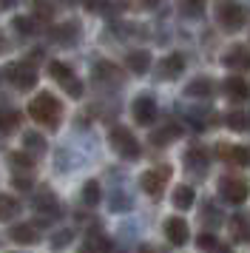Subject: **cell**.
I'll use <instances>...</instances> for the list:
<instances>
[{
    "mask_svg": "<svg viewBox=\"0 0 250 253\" xmlns=\"http://www.w3.org/2000/svg\"><path fill=\"white\" fill-rule=\"evenodd\" d=\"M227 128L230 131H250V111H230L227 114Z\"/></svg>",
    "mask_w": 250,
    "mask_h": 253,
    "instance_id": "cb8c5ba5",
    "label": "cell"
},
{
    "mask_svg": "<svg viewBox=\"0 0 250 253\" xmlns=\"http://www.w3.org/2000/svg\"><path fill=\"white\" fill-rule=\"evenodd\" d=\"M20 126V111L14 108H0V134H9Z\"/></svg>",
    "mask_w": 250,
    "mask_h": 253,
    "instance_id": "7402d4cb",
    "label": "cell"
},
{
    "mask_svg": "<svg viewBox=\"0 0 250 253\" xmlns=\"http://www.w3.org/2000/svg\"><path fill=\"white\" fill-rule=\"evenodd\" d=\"M80 253H94V251H88V248H83V251H80Z\"/></svg>",
    "mask_w": 250,
    "mask_h": 253,
    "instance_id": "b9f144b4",
    "label": "cell"
},
{
    "mask_svg": "<svg viewBox=\"0 0 250 253\" xmlns=\"http://www.w3.org/2000/svg\"><path fill=\"white\" fill-rule=\"evenodd\" d=\"M125 66L134 71V74H145L148 66H151V54H148V51H131V54L125 57Z\"/></svg>",
    "mask_w": 250,
    "mask_h": 253,
    "instance_id": "ac0fdd59",
    "label": "cell"
},
{
    "mask_svg": "<svg viewBox=\"0 0 250 253\" xmlns=\"http://www.w3.org/2000/svg\"><path fill=\"white\" fill-rule=\"evenodd\" d=\"M3 51H6V37L0 35V54H3Z\"/></svg>",
    "mask_w": 250,
    "mask_h": 253,
    "instance_id": "ab89813d",
    "label": "cell"
},
{
    "mask_svg": "<svg viewBox=\"0 0 250 253\" xmlns=\"http://www.w3.org/2000/svg\"><path fill=\"white\" fill-rule=\"evenodd\" d=\"M34 205H37V211L45 213V216H60V202L54 199V194H40L34 199Z\"/></svg>",
    "mask_w": 250,
    "mask_h": 253,
    "instance_id": "44dd1931",
    "label": "cell"
},
{
    "mask_svg": "<svg viewBox=\"0 0 250 253\" xmlns=\"http://www.w3.org/2000/svg\"><path fill=\"white\" fill-rule=\"evenodd\" d=\"M9 162L14 165V171H17V176H20L23 171H34V160L29 157V154H23V151H14V154H9Z\"/></svg>",
    "mask_w": 250,
    "mask_h": 253,
    "instance_id": "d4e9b609",
    "label": "cell"
},
{
    "mask_svg": "<svg viewBox=\"0 0 250 253\" xmlns=\"http://www.w3.org/2000/svg\"><path fill=\"white\" fill-rule=\"evenodd\" d=\"M168 179H170V168L168 165H159L154 171L142 173V176H139V185H142V191H145L148 196H162V188H165Z\"/></svg>",
    "mask_w": 250,
    "mask_h": 253,
    "instance_id": "52a82bcc",
    "label": "cell"
},
{
    "mask_svg": "<svg viewBox=\"0 0 250 253\" xmlns=\"http://www.w3.org/2000/svg\"><path fill=\"white\" fill-rule=\"evenodd\" d=\"M139 3H142L145 9H154V6H159V3H162V0H139Z\"/></svg>",
    "mask_w": 250,
    "mask_h": 253,
    "instance_id": "74e56055",
    "label": "cell"
},
{
    "mask_svg": "<svg viewBox=\"0 0 250 253\" xmlns=\"http://www.w3.org/2000/svg\"><path fill=\"white\" fill-rule=\"evenodd\" d=\"M6 77L20 91H29V88L37 85V71H34V66H26V63H11L9 69H6Z\"/></svg>",
    "mask_w": 250,
    "mask_h": 253,
    "instance_id": "8992f818",
    "label": "cell"
},
{
    "mask_svg": "<svg viewBox=\"0 0 250 253\" xmlns=\"http://www.w3.org/2000/svg\"><path fill=\"white\" fill-rule=\"evenodd\" d=\"M14 6V0H0V12H6V9H11Z\"/></svg>",
    "mask_w": 250,
    "mask_h": 253,
    "instance_id": "f35d334b",
    "label": "cell"
},
{
    "mask_svg": "<svg viewBox=\"0 0 250 253\" xmlns=\"http://www.w3.org/2000/svg\"><path fill=\"white\" fill-rule=\"evenodd\" d=\"M182 137V126L179 123H165L162 128H157L154 134H151V142L154 145H168V142H173V139Z\"/></svg>",
    "mask_w": 250,
    "mask_h": 253,
    "instance_id": "5bb4252c",
    "label": "cell"
},
{
    "mask_svg": "<svg viewBox=\"0 0 250 253\" xmlns=\"http://www.w3.org/2000/svg\"><path fill=\"white\" fill-rule=\"evenodd\" d=\"M111 211H117V213H125V211H131V199H128L125 194H120V191H117V194L111 196Z\"/></svg>",
    "mask_w": 250,
    "mask_h": 253,
    "instance_id": "4dcf8cb0",
    "label": "cell"
},
{
    "mask_svg": "<svg viewBox=\"0 0 250 253\" xmlns=\"http://www.w3.org/2000/svg\"><path fill=\"white\" fill-rule=\"evenodd\" d=\"M14 26H17V32H20V35H34V32H37V23H34L32 17H14Z\"/></svg>",
    "mask_w": 250,
    "mask_h": 253,
    "instance_id": "836d02e7",
    "label": "cell"
},
{
    "mask_svg": "<svg viewBox=\"0 0 250 253\" xmlns=\"http://www.w3.org/2000/svg\"><path fill=\"white\" fill-rule=\"evenodd\" d=\"M131 114L139 126H151L154 120H157V103H154V97H148V94H139L131 105Z\"/></svg>",
    "mask_w": 250,
    "mask_h": 253,
    "instance_id": "ba28073f",
    "label": "cell"
},
{
    "mask_svg": "<svg viewBox=\"0 0 250 253\" xmlns=\"http://www.w3.org/2000/svg\"><path fill=\"white\" fill-rule=\"evenodd\" d=\"M210 222H213V225H219V222H222V213H219V208H205V225H210Z\"/></svg>",
    "mask_w": 250,
    "mask_h": 253,
    "instance_id": "e575fe53",
    "label": "cell"
},
{
    "mask_svg": "<svg viewBox=\"0 0 250 253\" xmlns=\"http://www.w3.org/2000/svg\"><path fill=\"white\" fill-rule=\"evenodd\" d=\"M196 245H199L202 251H219V253H227V248H222V245H219V239H216V236H210V233H202V236L196 239Z\"/></svg>",
    "mask_w": 250,
    "mask_h": 253,
    "instance_id": "f546056e",
    "label": "cell"
},
{
    "mask_svg": "<svg viewBox=\"0 0 250 253\" xmlns=\"http://www.w3.org/2000/svg\"><path fill=\"white\" fill-rule=\"evenodd\" d=\"M17 211H20V202H17L14 196L0 194V219H3V222H6V219H11Z\"/></svg>",
    "mask_w": 250,
    "mask_h": 253,
    "instance_id": "4316f807",
    "label": "cell"
},
{
    "mask_svg": "<svg viewBox=\"0 0 250 253\" xmlns=\"http://www.w3.org/2000/svg\"><path fill=\"white\" fill-rule=\"evenodd\" d=\"M29 114H32V120H37L40 126L57 128L60 126V120H63V103L57 100L54 94L40 91L32 100V105H29Z\"/></svg>",
    "mask_w": 250,
    "mask_h": 253,
    "instance_id": "6da1fadb",
    "label": "cell"
},
{
    "mask_svg": "<svg viewBox=\"0 0 250 253\" xmlns=\"http://www.w3.org/2000/svg\"><path fill=\"white\" fill-rule=\"evenodd\" d=\"M219 23L225 32H236L245 26V9L239 6L236 0H222L219 3Z\"/></svg>",
    "mask_w": 250,
    "mask_h": 253,
    "instance_id": "5b68a950",
    "label": "cell"
},
{
    "mask_svg": "<svg viewBox=\"0 0 250 253\" xmlns=\"http://www.w3.org/2000/svg\"><path fill=\"white\" fill-rule=\"evenodd\" d=\"M182 71H185V57L182 54H170L159 63V77L162 80H176Z\"/></svg>",
    "mask_w": 250,
    "mask_h": 253,
    "instance_id": "4fadbf2b",
    "label": "cell"
},
{
    "mask_svg": "<svg viewBox=\"0 0 250 253\" xmlns=\"http://www.w3.org/2000/svg\"><path fill=\"white\" fill-rule=\"evenodd\" d=\"M227 69H236V71H250V48L245 46H233L225 51V57H222Z\"/></svg>",
    "mask_w": 250,
    "mask_h": 253,
    "instance_id": "30bf717a",
    "label": "cell"
},
{
    "mask_svg": "<svg viewBox=\"0 0 250 253\" xmlns=\"http://www.w3.org/2000/svg\"><path fill=\"white\" fill-rule=\"evenodd\" d=\"M216 154L225 162H230V165H248L250 162V151L245 145H219Z\"/></svg>",
    "mask_w": 250,
    "mask_h": 253,
    "instance_id": "7c38bea8",
    "label": "cell"
},
{
    "mask_svg": "<svg viewBox=\"0 0 250 253\" xmlns=\"http://www.w3.org/2000/svg\"><path fill=\"white\" fill-rule=\"evenodd\" d=\"M227 228H230V239H233V242H248L250 239V222H248V216H242V213L230 216Z\"/></svg>",
    "mask_w": 250,
    "mask_h": 253,
    "instance_id": "9a60e30c",
    "label": "cell"
},
{
    "mask_svg": "<svg viewBox=\"0 0 250 253\" xmlns=\"http://www.w3.org/2000/svg\"><path fill=\"white\" fill-rule=\"evenodd\" d=\"M165 236H168V242L170 245H176V248H182L185 242H188V222L182 216H170V219H165Z\"/></svg>",
    "mask_w": 250,
    "mask_h": 253,
    "instance_id": "9c48e42d",
    "label": "cell"
},
{
    "mask_svg": "<svg viewBox=\"0 0 250 253\" xmlns=\"http://www.w3.org/2000/svg\"><path fill=\"white\" fill-rule=\"evenodd\" d=\"M23 145H26V151H32V154H43L45 151V139L40 137V134H32V131H29V134L23 137Z\"/></svg>",
    "mask_w": 250,
    "mask_h": 253,
    "instance_id": "f1b7e54d",
    "label": "cell"
},
{
    "mask_svg": "<svg viewBox=\"0 0 250 253\" xmlns=\"http://www.w3.org/2000/svg\"><path fill=\"white\" fill-rule=\"evenodd\" d=\"M179 3V12L185 17H202L205 14V0H176Z\"/></svg>",
    "mask_w": 250,
    "mask_h": 253,
    "instance_id": "83f0119b",
    "label": "cell"
},
{
    "mask_svg": "<svg viewBox=\"0 0 250 253\" xmlns=\"http://www.w3.org/2000/svg\"><path fill=\"white\" fill-rule=\"evenodd\" d=\"M193 199H196V194H193L191 185H179V188L173 191V205L179 208V211H188V208L193 205Z\"/></svg>",
    "mask_w": 250,
    "mask_h": 253,
    "instance_id": "603a6c76",
    "label": "cell"
},
{
    "mask_svg": "<svg viewBox=\"0 0 250 253\" xmlns=\"http://www.w3.org/2000/svg\"><path fill=\"white\" fill-rule=\"evenodd\" d=\"M219 194L225 196L230 205H242L250 194V185L242 176H222L219 179Z\"/></svg>",
    "mask_w": 250,
    "mask_h": 253,
    "instance_id": "277c9868",
    "label": "cell"
},
{
    "mask_svg": "<svg viewBox=\"0 0 250 253\" xmlns=\"http://www.w3.org/2000/svg\"><path fill=\"white\" fill-rule=\"evenodd\" d=\"M11 239L20 242V245H34L37 242V230H34L32 222H23V225H14L11 228Z\"/></svg>",
    "mask_w": 250,
    "mask_h": 253,
    "instance_id": "d6986e66",
    "label": "cell"
},
{
    "mask_svg": "<svg viewBox=\"0 0 250 253\" xmlns=\"http://www.w3.org/2000/svg\"><path fill=\"white\" fill-rule=\"evenodd\" d=\"M48 74H51V77H54L63 88H66V94H71V97H80V94H83V83L74 77V71L68 69L66 63L51 60V63H48Z\"/></svg>",
    "mask_w": 250,
    "mask_h": 253,
    "instance_id": "3957f363",
    "label": "cell"
},
{
    "mask_svg": "<svg viewBox=\"0 0 250 253\" xmlns=\"http://www.w3.org/2000/svg\"><path fill=\"white\" fill-rule=\"evenodd\" d=\"M63 3H66V6H71V3H77V0H63Z\"/></svg>",
    "mask_w": 250,
    "mask_h": 253,
    "instance_id": "60d3db41",
    "label": "cell"
},
{
    "mask_svg": "<svg viewBox=\"0 0 250 253\" xmlns=\"http://www.w3.org/2000/svg\"><path fill=\"white\" fill-rule=\"evenodd\" d=\"M210 162V157H208V151L199 148V145H193V148L185 151V165L188 168H196V171H205V165Z\"/></svg>",
    "mask_w": 250,
    "mask_h": 253,
    "instance_id": "e0dca14e",
    "label": "cell"
},
{
    "mask_svg": "<svg viewBox=\"0 0 250 253\" xmlns=\"http://www.w3.org/2000/svg\"><path fill=\"white\" fill-rule=\"evenodd\" d=\"M139 253H165V251H159L157 245H142V248H139Z\"/></svg>",
    "mask_w": 250,
    "mask_h": 253,
    "instance_id": "8d00e7d4",
    "label": "cell"
},
{
    "mask_svg": "<svg viewBox=\"0 0 250 253\" xmlns=\"http://www.w3.org/2000/svg\"><path fill=\"white\" fill-rule=\"evenodd\" d=\"M185 94H188V97H210V94H213V80H208V77H196V80L188 83Z\"/></svg>",
    "mask_w": 250,
    "mask_h": 253,
    "instance_id": "ffe728a7",
    "label": "cell"
},
{
    "mask_svg": "<svg viewBox=\"0 0 250 253\" xmlns=\"http://www.w3.org/2000/svg\"><path fill=\"white\" fill-rule=\"evenodd\" d=\"M225 94L230 97V100H236V103H245V100H250V80L239 77V74L227 77V80H225Z\"/></svg>",
    "mask_w": 250,
    "mask_h": 253,
    "instance_id": "8fae6325",
    "label": "cell"
},
{
    "mask_svg": "<svg viewBox=\"0 0 250 253\" xmlns=\"http://www.w3.org/2000/svg\"><path fill=\"white\" fill-rule=\"evenodd\" d=\"M83 202L88 208L100 205V182H97V179H88V182L83 185Z\"/></svg>",
    "mask_w": 250,
    "mask_h": 253,
    "instance_id": "484cf974",
    "label": "cell"
},
{
    "mask_svg": "<svg viewBox=\"0 0 250 253\" xmlns=\"http://www.w3.org/2000/svg\"><path fill=\"white\" fill-rule=\"evenodd\" d=\"M94 80L97 83H120V69L114 63H108V60L94 63Z\"/></svg>",
    "mask_w": 250,
    "mask_h": 253,
    "instance_id": "2e32d148",
    "label": "cell"
},
{
    "mask_svg": "<svg viewBox=\"0 0 250 253\" xmlns=\"http://www.w3.org/2000/svg\"><path fill=\"white\" fill-rule=\"evenodd\" d=\"M34 6H37V12L43 14V17H51V12H54V9H51L45 0H34Z\"/></svg>",
    "mask_w": 250,
    "mask_h": 253,
    "instance_id": "d590c367",
    "label": "cell"
},
{
    "mask_svg": "<svg viewBox=\"0 0 250 253\" xmlns=\"http://www.w3.org/2000/svg\"><path fill=\"white\" fill-rule=\"evenodd\" d=\"M71 239H74V230H57V236H51V248L54 251H63Z\"/></svg>",
    "mask_w": 250,
    "mask_h": 253,
    "instance_id": "1f68e13d",
    "label": "cell"
},
{
    "mask_svg": "<svg viewBox=\"0 0 250 253\" xmlns=\"http://www.w3.org/2000/svg\"><path fill=\"white\" fill-rule=\"evenodd\" d=\"M108 139H111V148L120 154V157H125V160H136L139 157V142H136V137L128 131V128L123 126H114L111 134H108Z\"/></svg>",
    "mask_w": 250,
    "mask_h": 253,
    "instance_id": "7a4b0ae2",
    "label": "cell"
},
{
    "mask_svg": "<svg viewBox=\"0 0 250 253\" xmlns=\"http://www.w3.org/2000/svg\"><path fill=\"white\" fill-rule=\"evenodd\" d=\"M108 253H125V251H114V248H111V251H108Z\"/></svg>",
    "mask_w": 250,
    "mask_h": 253,
    "instance_id": "7bdbcfd3",
    "label": "cell"
},
{
    "mask_svg": "<svg viewBox=\"0 0 250 253\" xmlns=\"http://www.w3.org/2000/svg\"><path fill=\"white\" fill-rule=\"evenodd\" d=\"M54 37L63 43V46H68V43L77 37V26H63V29H54Z\"/></svg>",
    "mask_w": 250,
    "mask_h": 253,
    "instance_id": "d6a6232c",
    "label": "cell"
}]
</instances>
